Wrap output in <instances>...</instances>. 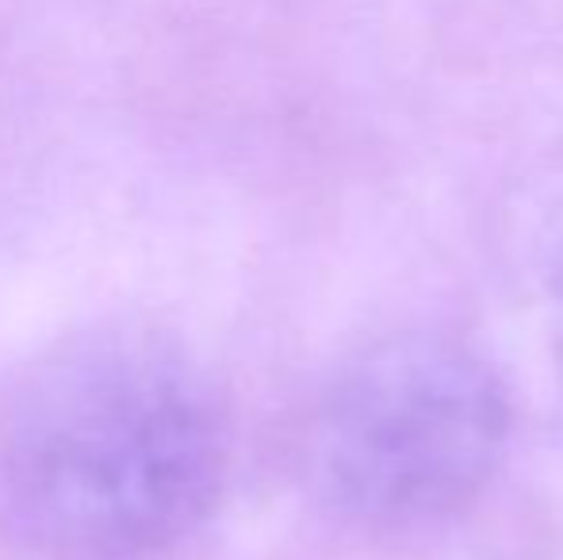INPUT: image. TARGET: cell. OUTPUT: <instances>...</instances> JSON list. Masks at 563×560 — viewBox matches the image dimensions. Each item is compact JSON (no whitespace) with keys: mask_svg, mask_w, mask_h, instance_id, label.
<instances>
[{"mask_svg":"<svg viewBox=\"0 0 563 560\" xmlns=\"http://www.w3.org/2000/svg\"><path fill=\"white\" fill-rule=\"evenodd\" d=\"M227 464L219 396L154 330H85L0 392V530L38 560L169 553L216 510Z\"/></svg>","mask_w":563,"mask_h":560,"instance_id":"cell-1","label":"cell"},{"mask_svg":"<svg viewBox=\"0 0 563 560\" xmlns=\"http://www.w3.org/2000/svg\"><path fill=\"white\" fill-rule=\"evenodd\" d=\"M506 426V396L475 353L445 338H399L353 361L327 392L307 461L338 515L415 530L483 492Z\"/></svg>","mask_w":563,"mask_h":560,"instance_id":"cell-2","label":"cell"}]
</instances>
